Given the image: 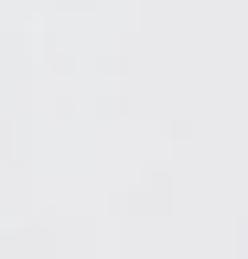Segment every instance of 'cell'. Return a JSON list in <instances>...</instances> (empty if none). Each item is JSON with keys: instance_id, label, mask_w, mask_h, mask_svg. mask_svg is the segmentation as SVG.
Listing matches in <instances>:
<instances>
[]
</instances>
